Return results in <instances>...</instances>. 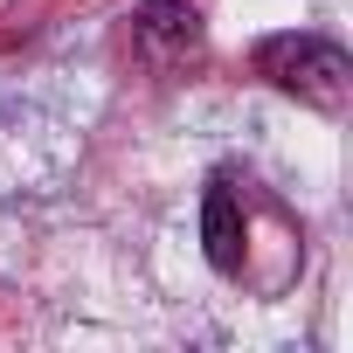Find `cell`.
Returning <instances> with one entry per match:
<instances>
[{
    "instance_id": "7a4b0ae2",
    "label": "cell",
    "mask_w": 353,
    "mask_h": 353,
    "mask_svg": "<svg viewBox=\"0 0 353 353\" xmlns=\"http://www.w3.org/2000/svg\"><path fill=\"white\" fill-rule=\"evenodd\" d=\"M139 42L159 63H181V56L201 49V21H194L188 0H145V8H139Z\"/></svg>"
},
{
    "instance_id": "3957f363",
    "label": "cell",
    "mask_w": 353,
    "mask_h": 353,
    "mask_svg": "<svg viewBox=\"0 0 353 353\" xmlns=\"http://www.w3.org/2000/svg\"><path fill=\"white\" fill-rule=\"evenodd\" d=\"M201 236H208V263H215V270H243V208H236L229 181L208 188V201H201Z\"/></svg>"
},
{
    "instance_id": "6da1fadb",
    "label": "cell",
    "mask_w": 353,
    "mask_h": 353,
    "mask_svg": "<svg viewBox=\"0 0 353 353\" xmlns=\"http://www.w3.org/2000/svg\"><path fill=\"white\" fill-rule=\"evenodd\" d=\"M256 70H263L284 97H298V104H312V111H339L346 90H353V63H346V49L325 42V35H270V42L256 49Z\"/></svg>"
}]
</instances>
